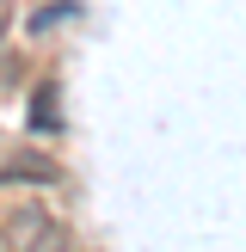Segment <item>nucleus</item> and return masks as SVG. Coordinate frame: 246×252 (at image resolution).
<instances>
[{"instance_id": "f257e3e1", "label": "nucleus", "mask_w": 246, "mask_h": 252, "mask_svg": "<svg viewBox=\"0 0 246 252\" xmlns=\"http://www.w3.org/2000/svg\"><path fill=\"white\" fill-rule=\"evenodd\" d=\"M0 246L6 252H68V228L43 203H12L0 216Z\"/></svg>"}, {"instance_id": "f03ea898", "label": "nucleus", "mask_w": 246, "mask_h": 252, "mask_svg": "<svg viewBox=\"0 0 246 252\" xmlns=\"http://www.w3.org/2000/svg\"><path fill=\"white\" fill-rule=\"evenodd\" d=\"M62 166L49 154H12L6 166H0V185H56Z\"/></svg>"}, {"instance_id": "7ed1b4c3", "label": "nucleus", "mask_w": 246, "mask_h": 252, "mask_svg": "<svg viewBox=\"0 0 246 252\" xmlns=\"http://www.w3.org/2000/svg\"><path fill=\"white\" fill-rule=\"evenodd\" d=\"M31 123H37V129H56V86H37V93H31Z\"/></svg>"}, {"instance_id": "20e7f679", "label": "nucleus", "mask_w": 246, "mask_h": 252, "mask_svg": "<svg viewBox=\"0 0 246 252\" xmlns=\"http://www.w3.org/2000/svg\"><path fill=\"white\" fill-rule=\"evenodd\" d=\"M68 12H74V6H43V12H37V19H31V31H49V25H62V19H68Z\"/></svg>"}]
</instances>
